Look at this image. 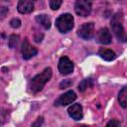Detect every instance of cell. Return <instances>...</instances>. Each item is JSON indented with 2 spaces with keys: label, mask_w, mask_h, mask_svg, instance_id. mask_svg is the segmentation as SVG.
<instances>
[{
  "label": "cell",
  "mask_w": 127,
  "mask_h": 127,
  "mask_svg": "<svg viewBox=\"0 0 127 127\" xmlns=\"http://www.w3.org/2000/svg\"><path fill=\"white\" fill-rule=\"evenodd\" d=\"M52 77V68L47 67L45 68L41 73L37 74L32 78L30 81V89L33 92H39L43 89L45 84L51 79Z\"/></svg>",
  "instance_id": "obj_1"
},
{
  "label": "cell",
  "mask_w": 127,
  "mask_h": 127,
  "mask_svg": "<svg viewBox=\"0 0 127 127\" xmlns=\"http://www.w3.org/2000/svg\"><path fill=\"white\" fill-rule=\"evenodd\" d=\"M110 24H111V29L114 32L117 40L122 42V43L126 42L127 36H126V33H125L123 25H122V15L120 13H116L112 17Z\"/></svg>",
  "instance_id": "obj_2"
},
{
  "label": "cell",
  "mask_w": 127,
  "mask_h": 127,
  "mask_svg": "<svg viewBox=\"0 0 127 127\" xmlns=\"http://www.w3.org/2000/svg\"><path fill=\"white\" fill-rule=\"evenodd\" d=\"M73 23H74V19H73L72 15H70L68 13L61 15L56 20V26L61 33L69 32L73 28Z\"/></svg>",
  "instance_id": "obj_3"
},
{
  "label": "cell",
  "mask_w": 127,
  "mask_h": 127,
  "mask_svg": "<svg viewBox=\"0 0 127 127\" xmlns=\"http://www.w3.org/2000/svg\"><path fill=\"white\" fill-rule=\"evenodd\" d=\"M92 0H75L74 11L80 17H86L91 12Z\"/></svg>",
  "instance_id": "obj_4"
},
{
  "label": "cell",
  "mask_w": 127,
  "mask_h": 127,
  "mask_svg": "<svg viewBox=\"0 0 127 127\" xmlns=\"http://www.w3.org/2000/svg\"><path fill=\"white\" fill-rule=\"evenodd\" d=\"M77 35L81 39L90 40L94 36V24L91 22L82 24L77 30Z\"/></svg>",
  "instance_id": "obj_5"
},
{
  "label": "cell",
  "mask_w": 127,
  "mask_h": 127,
  "mask_svg": "<svg viewBox=\"0 0 127 127\" xmlns=\"http://www.w3.org/2000/svg\"><path fill=\"white\" fill-rule=\"evenodd\" d=\"M21 53H22V56H23L24 60H29V59H31V58H33L34 56L37 55L38 50L35 47H33L32 45H30L29 41L27 39H25L24 42L22 43Z\"/></svg>",
  "instance_id": "obj_6"
},
{
  "label": "cell",
  "mask_w": 127,
  "mask_h": 127,
  "mask_svg": "<svg viewBox=\"0 0 127 127\" xmlns=\"http://www.w3.org/2000/svg\"><path fill=\"white\" fill-rule=\"evenodd\" d=\"M59 70L62 74H69L73 70V64L72 62L66 57L64 56L59 61Z\"/></svg>",
  "instance_id": "obj_7"
},
{
  "label": "cell",
  "mask_w": 127,
  "mask_h": 127,
  "mask_svg": "<svg viewBox=\"0 0 127 127\" xmlns=\"http://www.w3.org/2000/svg\"><path fill=\"white\" fill-rule=\"evenodd\" d=\"M76 99V94L74 91L72 90H68L65 93H64L63 95H61L59 97V99L55 102V105L57 106H65L68 105L70 103H72L74 100Z\"/></svg>",
  "instance_id": "obj_8"
},
{
  "label": "cell",
  "mask_w": 127,
  "mask_h": 127,
  "mask_svg": "<svg viewBox=\"0 0 127 127\" xmlns=\"http://www.w3.org/2000/svg\"><path fill=\"white\" fill-rule=\"evenodd\" d=\"M96 40L101 45H108L112 41V36L107 28H101L96 35Z\"/></svg>",
  "instance_id": "obj_9"
},
{
  "label": "cell",
  "mask_w": 127,
  "mask_h": 127,
  "mask_svg": "<svg viewBox=\"0 0 127 127\" xmlns=\"http://www.w3.org/2000/svg\"><path fill=\"white\" fill-rule=\"evenodd\" d=\"M36 0H20L17 6L18 11L21 14H28L34 10V4Z\"/></svg>",
  "instance_id": "obj_10"
},
{
  "label": "cell",
  "mask_w": 127,
  "mask_h": 127,
  "mask_svg": "<svg viewBox=\"0 0 127 127\" xmlns=\"http://www.w3.org/2000/svg\"><path fill=\"white\" fill-rule=\"evenodd\" d=\"M67 112H68V115H69L72 119H74V120H80V119L82 118V116H83L82 106H81L79 103H74V104H72V105L68 108Z\"/></svg>",
  "instance_id": "obj_11"
},
{
  "label": "cell",
  "mask_w": 127,
  "mask_h": 127,
  "mask_svg": "<svg viewBox=\"0 0 127 127\" xmlns=\"http://www.w3.org/2000/svg\"><path fill=\"white\" fill-rule=\"evenodd\" d=\"M98 53H99V56H100L103 60H105V61H107V62L113 61V60H115V58H116L115 53H114L113 51L109 50V49L101 48V49L99 50V52H98Z\"/></svg>",
  "instance_id": "obj_12"
},
{
  "label": "cell",
  "mask_w": 127,
  "mask_h": 127,
  "mask_svg": "<svg viewBox=\"0 0 127 127\" xmlns=\"http://www.w3.org/2000/svg\"><path fill=\"white\" fill-rule=\"evenodd\" d=\"M36 21L41 26H43L46 30H48V29L51 28V20H50V18L47 15H44V14L43 15H38L36 17Z\"/></svg>",
  "instance_id": "obj_13"
},
{
  "label": "cell",
  "mask_w": 127,
  "mask_h": 127,
  "mask_svg": "<svg viewBox=\"0 0 127 127\" xmlns=\"http://www.w3.org/2000/svg\"><path fill=\"white\" fill-rule=\"evenodd\" d=\"M118 102L119 104L123 107L126 108L127 107V86H124L118 94Z\"/></svg>",
  "instance_id": "obj_14"
},
{
  "label": "cell",
  "mask_w": 127,
  "mask_h": 127,
  "mask_svg": "<svg viewBox=\"0 0 127 127\" xmlns=\"http://www.w3.org/2000/svg\"><path fill=\"white\" fill-rule=\"evenodd\" d=\"M92 85H93L92 78H85L82 81H80V83L78 84V90L79 91H84L85 89H87L88 87H91Z\"/></svg>",
  "instance_id": "obj_15"
},
{
  "label": "cell",
  "mask_w": 127,
  "mask_h": 127,
  "mask_svg": "<svg viewBox=\"0 0 127 127\" xmlns=\"http://www.w3.org/2000/svg\"><path fill=\"white\" fill-rule=\"evenodd\" d=\"M18 43H19V36H17V35H11V36L9 37L8 45H9V47H10L11 49L15 48V47L18 45Z\"/></svg>",
  "instance_id": "obj_16"
},
{
  "label": "cell",
  "mask_w": 127,
  "mask_h": 127,
  "mask_svg": "<svg viewBox=\"0 0 127 127\" xmlns=\"http://www.w3.org/2000/svg\"><path fill=\"white\" fill-rule=\"evenodd\" d=\"M62 2H63V0H49L50 7L52 8V10H58L61 7Z\"/></svg>",
  "instance_id": "obj_17"
},
{
  "label": "cell",
  "mask_w": 127,
  "mask_h": 127,
  "mask_svg": "<svg viewBox=\"0 0 127 127\" xmlns=\"http://www.w3.org/2000/svg\"><path fill=\"white\" fill-rule=\"evenodd\" d=\"M71 84H72V81H71L70 79H64V80L60 83V88H61V89H64V88L69 87Z\"/></svg>",
  "instance_id": "obj_18"
},
{
  "label": "cell",
  "mask_w": 127,
  "mask_h": 127,
  "mask_svg": "<svg viewBox=\"0 0 127 127\" xmlns=\"http://www.w3.org/2000/svg\"><path fill=\"white\" fill-rule=\"evenodd\" d=\"M10 26L12 28H19L21 26V21L19 19H17V18H14V19H12L10 21Z\"/></svg>",
  "instance_id": "obj_19"
},
{
  "label": "cell",
  "mask_w": 127,
  "mask_h": 127,
  "mask_svg": "<svg viewBox=\"0 0 127 127\" xmlns=\"http://www.w3.org/2000/svg\"><path fill=\"white\" fill-rule=\"evenodd\" d=\"M120 125V122L119 121H117L116 119H113V120H110L107 124H106V126H119Z\"/></svg>",
  "instance_id": "obj_20"
},
{
  "label": "cell",
  "mask_w": 127,
  "mask_h": 127,
  "mask_svg": "<svg viewBox=\"0 0 127 127\" xmlns=\"http://www.w3.org/2000/svg\"><path fill=\"white\" fill-rule=\"evenodd\" d=\"M42 124H43V117H39V118H38V120H37V122H35V123L33 124V126L42 125Z\"/></svg>",
  "instance_id": "obj_21"
},
{
  "label": "cell",
  "mask_w": 127,
  "mask_h": 127,
  "mask_svg": "<svg viewBox=\"0 0 127 127\" xmlns=\"http://www.w3.org/2000/svg\"><path fill=\"white\" fill-rule=\"evenodd\" d=\"M6 12H8V9H7L6 7H2V9H1V16H2V18L5 17Z\"/></svg>",
  "instance_id": "obj_22"
}]
</instances>
